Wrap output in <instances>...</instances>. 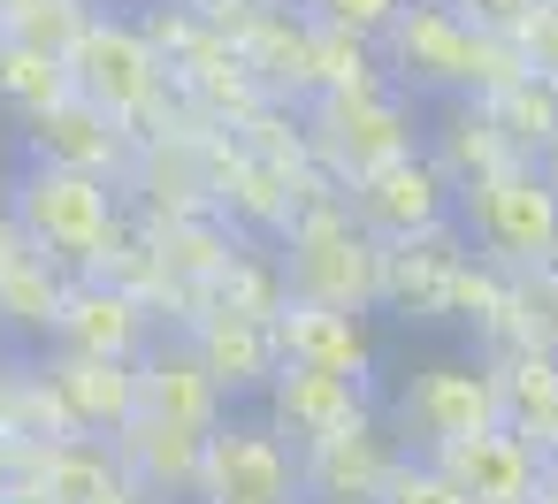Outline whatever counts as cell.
Segmentation results:
<instances>
[{"mask_svg":"<svg viewBox=\"0 0 558 504\" xmlns=\"http://www.w3.org/2000/svg\"><path fill=\"white\" fill-rule=\"evenodd\" d=\"M383 77L398 93H436L451 108V100H489V93L520 85L527 54L512 39H489L459 0H413L398 32L383 39Z\"/></svg>","mask_w":558,"mask_h":504,"instance_id":"cell-1","label":"cell"},{"mask_svg":"<svg viewBox=\"0 0 558 504\" xmlns=\"http://www.w3.org/2000/svg\"><path fill=\"white\" fill-rule=\"evenodd\" d=\"M9 214L24 230V253L47 260V268H93V275H108V260L123 245V184L116 176L24 161L16 184H9Z\"/></svg>","mask_w":558,"mask_h":504,"instance_id":"cell-2","label":"cell"},{"mask_svg":"<svg viewBox=\"0 0 558 504\" xmlns=\"http://www.w3.org/2000/svg\"><path fill=\"white\" fill-rule=\"evenodd\" d=\"M459 230L482 268L543 275L558 268V184L543 176V161H505L459 192Z\"/></svg>","mask_w":558,"mask_h":504,"instance_id":"cell-3","label":"cell"},{"mask_svg":"<svg viewBox=\"0 0 558 504\" xmlns=\"http://www.w3.org/2000/svg\"><path fill=\"white\" fill-rule=\"evenodd\" d=\"M390 435L413 451V458H436L466 435H489L505 428V382H497V359H421L398 390H390Z\"/></svg>","mask_w":558,"mask_h":504,"instance_id":"cell-4","label":"cell"},{"mask_svg":"<svg viewBox=\"0 0 558 504\" xmlns=\"http://www.w3.org/2000/svg\"><path fill=\"white\" fill-rule=\"evenodd\" d=\"M276 260H283L291 298H314V306H360V314L383 306V260H390V253H383V245L352 222V207H337V199L299 207Z\"/></svg>","mask_w":558,"mask_h":504,"instance_id":"cell-5","label":"cell"},{"mask_svg":"<svg viewBox=\"0 0 558 504\" xmlns=\"http://www.w3.org/2000/svg\"><path fill=\"white\" fill-rule=\"evenodd\" d=\"M70 77H77V100H93L100 115H116L123 131L161 100L169 85V54L154 47V32L138 16H93V32L77 39L70 54Z\"/></svg>","mask_w":558,"mask_h":504,"instance_id":"cell-6","label":"cell"},{"mask_svg":"<svg viewBox=\"0 0 558 504\" xmlns=\"http://www.w3.org/2000/svg\"><path fill=\"white\" fill-rule=\"evenodd\" d=\"M314 146H322V161H329L344 184H360V176H375V169L421 153V108H413L398 85L337 93V100L314 108Z\"/></svg>","mask_w":558,"mask_h":504,"instance_id":"cell-7","label":"cell"},{"mask_svg":"<svg viewBox=\"0 0 558 504\" xmlns=\"http://www.w3.org/2000/svg\"><path fill=\"white\" fill-rule=\"evenodd\" d=\"M344 207H352V222H360L383 253H398V245H428V237H444V230L459 222V184H451L428 153H405V161L360 176Z\"/></svg>","mask_w":558,"mask_h":504,"instance_id":"cell-8","label":"cell"},{"mask_svg":"<svg viewBox=\"0 0 558 504\" xmlns=\"http://www.w3.org/2000/svg\"><path fill=\"white\" fill-rule=\"evenodd\" d=\"M199 504H306V466L260 413H230L207 435Z\"/></svg>","mask_w":558,"mask_h":504,"instance_id":"cell-9","label":"cell"},{"mask_svg":"<svg viewBox=\"0 0 558 504\" xmlns=\"http://www.w3.org/2000/svg\"><path fill=\"white\" fill-rule=\"evenodd\" d=\"M260 420L306 458V451H322V443H337V435L375 420V382L322 374V367H283L268 382V397H260Z\"/></svg>","mask_w":558,"mask_h":504,"instance_id":"cell-10","label":"cell"},{"mask_svg":"<svg viewBox=\"0 0 558 504\" xmlns=\"http://www.w3.org/2000/svg\"><path fill=\"white\" fill-rule=\"evenodd\" d=\"M62 352H85V359H123L138 367L154 352V306L123 283V275H77L70 298H62V329H54Z\"/></svg>","mask_w":558,"mask_h":504,"instance_id":"cell-11","label":"cell"},{"mask_svg":"<svg viewBox=\"0 0 558 504\" xmlns=\"http://www.w3.org/2000/svg\"><path fill=\"white\" fill-rule=\"evenodd\" d=\"M276 352H283V367H322V374L375 382L383 336H375V314H360V306H314V298H291V306L276 314Z\"/></svg>","mask_w":558,"mask_h":504,"instance_id":"cell-12","label":"cell"},{"mask_svg":"<svg viewBox=\"0 0 558 504\" xmlns=\"http://www.w3.org/2000/svg\"><path fill=\"white\" fill-rule=\"evenodd\" d=\"M138 420H161L184 435H215L230 420V397L215 390V374L199 367V352L184 336H169L138 359Z\"/></svg>","mask_w":558,"mask_h":504,"instance_id":"cell-13","label":"cell"},{"mask_svg":"<svg viewBox=\"0 0 558 504\" xmlns=\"http://www.w3.org/2000/svg\"><path fill=\"white\" fill-rule=\"evenodd\" d=\"M436 466L451 474V489L466 504H535L550 458L520 435V428H489V435H466L451 451H436Z\"/></svg>","mask_w":558,"mask_h":504,"instance_id":"cell-14","label":"cell"},{"mask_svg":"<svg viewBox=\"0 0 558 504\" xmlns=\"http://www.w3.org/2000/svg\"><path fill=\"white\" fill-rule=\"evenodd\" d=\"M184 344L199 352V367L215 374V390L238 405V397H268V382L283 374V352H276V321H245V314H222L207 306Z\"/></svg>","mask_w":558,"mask_h":504,"instance_id":"cell-15","label":"cell"},{"mask_svg":"<svg viewBox=\"0 0 558 504\" xmlns=\"http://www.w3.org/2000/svg\"><path fill=\"white\" fill-rule=\"evenodd\" d=\"M398 458H405V443L375 413L367 428H352V435H337V443L299 458L306 466V504H383V481L398 474Z\"/></svg>","mask_w":558,"mask_h":504,"instance_id":"cell-16","label":"cell"},{"mask_svg":"<svg viewBox=\"0 0 558 504\" xmlns=\"http://www.w3.org/2000/svg\"><path fill=\"white\" fill-rule=\"evenodd\" d=\"M47 374H54L47 390H54V405H62L70 435H100V443H116V435L138 420V367H123V359H85V352H62Z\"/></svg>","mask_w":558,"mask_h":504,"instance_id":"cell-17","label":"cell"},{"mask_svg":"<svg viewBox=\"0 0 558 504\" xmlns=\"http://www.w3.org/2000/svg\"><path fill=\"white\" fill-rule=\"evenodd\" d=\"M24 131H32V161H54V169H85V176H116L123 184L131 131L116 115H100L93 100H62L54 115L24 123Z\"/></svg>","mask_w":558,"mask_h":504,"instance_id":"cell-18","label":"cell"},{"mask_svg":"<svg viewBox=\"0 0 558 504\" xmlns=\"http://www.w3.org/2000/svg\"><path fill=\"white\" fill-rule=\"evenodd\" d=\"M116 458H123L131 489H146L154 504H184V496H199L207 435H184V428H161V420H131L116 435Z\"/></svg>","mask_w":558,"mask_h":504,"instance_id":"cell-19","label":"cell"},{"mask_svg":"<svg viewBox=\"0 0 558 504\" xmlns=\"http://www.w3.org/2000/svg\"><path fill=\"white\" fill-rule=\"evenodd\" d=\"M497 382H505V428H520L543 458H558V352L512 344L497 359Z\"/></svg>","mask_w":558,"mask_h":504,"instance_id":"cell-20","label":"cell"},{"mask_svg":"<svg viewBox=\"0 0 558 504\" xmlns=\"http://www.w3.org/2000/svg\"><path fill=\"white\" fill-rule=\"evenodd\" d=\"M421 153H428L459 192L512 161V146H505V131L489 123V108H482V100H451V108H444V123H436V138H428Z\"/></svg>","mask_w":558,"mask_h":504,"instance_id":"cell-21","label":"cell"},{"mask_svg":"<svg viewBox=\"0 0 558 504\" xmlns=\"http://www.w3.org/2000/svg\"><path fill=\"white\" fill-rule=\"evenodd\" d=\"M62 100H77V77L62 54L47 47H24V39H0V108H16L24 123L54 115Z\"/></svg>","mask_w":558,"mask_h":504,"instance_id":"cell-22","label":"cell"},{"mask_svg":"<svg viewBox=\"0 0 558 504\" xmlns=\"http://www.w3.org/2000/svg\"><path fill=\"white\" fill-rule=\"evenodd\" d=\"M482 108H489V123L505 131L512 161H550V146H558V85H543V77H520V85L489 93Z\"/></svg>","mask_w":558,"mask_h":504,"instance_id":"cell-23","label":"cell"},{"mask_svg":"<svg viewBox=\"0 0 558 504\" xmlns=\"http://www.w3.org/2000/svg\"><path fill=\"white\" fill-rule=\"evenodd\" d=\"M62 298L70 283L47 268V260H16L9 275H0V329H24V336H54L62 329Z\"/></svg>","mask_w":558,"mask_h":504,"instance_id":"cell-24","label":"cell"},{"mask_svg":"<svg viewBox=\"0 0 558 504\" xmlns=\"http://www.w3.org/2000/svg\"><path fill=\"white\" fill-rule=\"evenodd\" d=\"M93 0H24V9L9 16V39H24V47H47V54H77V39L93 32Z\"/></svg>","mask_w":558,"mask_h":504,"instance_id":"cell-25","label":"cell"},{"mask_svg":"<svg viewBox=\"0 0 558 504\" xmlns=\"http://www.w3.org/2000/svg\"><path fill=\"white\" fill-rule=\"evenodd\" d=\"M405 9H413V0H306V24L337 32V39H360V47H383Z\"/></svg>","mask_w":558,"mask_h":504,"instance_id":"cell-26","label":"cell"},{"mask_svg":"<svg viewBox=\"0 0 558 504\" xmlns=\"http://www.w3.org/2000/svg\"><path fill=\"white\" fill-rule=\"evenodd\" d=\"M383 504H466L459 489H451V474L436 466V458H398V474L383 481Z\"/></svg>","mask_w":558,"mask_h":504,"instance_id":"cell-27","label":"cell"},{"mask_svg":"<svg viewBox=\"0 0 558 504\" xmlns=\"http://www.w3.org/2000/svg\"><path fill=\"white\" fill-rule=\"evenodd\" d=\"M459 9H466V16H474L489 39H520V24L543 9V0H459Z\"/></svg>","mask_w":558,"mask_h":504,"instance_id":"cell-28","label":"cell"},{"mask_svg":"<svg viewBox=\"0 0 558 504\" xmlns=\"http://www.w3.org/2000/svg\"><path fill=\"white\" fill-rule=\"evenodd\" d=\"M24 260V230H16V214H9V199H0V275H9Z\"/></svg>","mask_w":558,"mask_h":504,"instance_id":"cell-29","label":"cell"},{"mask_svg":"<svg viewBox=\"0 0 558 504\" xmlns=\"http://www.w3.org/2000/svg\"><path fill=\"white\" fill-rule=\"evenodd\" d=\"M535 504H558V458H550V474H543V489H535Z\"/></svg>","mask_w":558,"mask_h":504,"instance_id":"cell-30","label":"cell"},{"mask_svg":"<svg viewBox=\"0 0 558 504\" xmlns=\"http://www.w3.org/2000/svg\"><path fill=\"white\" fill-rule=\"evenodd\" d=\"M108 504H154V496H146V489H116Z\"/></svg>","mask_w":558,"mask_h":504,"instance_id":"cell-31","label":"cell"},{"mask_svg":"<svg viewBox=\"0 0 558 504\" xmlns=\"http://www.w3.org/2000/svg\"><path fill=\"white\" fill-rule=\"evenodd\" d=\"M0 504H47V496H32V489H9V496H0Z\"/></svg>","mask_w":558,"mask_h":504,"instance_id":"cell-32","label":"cell"},{"mask_svg":"<svg viewBox=\"0 0 558 504\" xmlns=\"http://www.w3.org/2000/svg\"><path fill=\"white\" fill-rule=\"evenodd\" d=\"M543 176H550V184H558V146H550V161H543Z\"/></svg>","mask_w":558,"mask_h":504,"instance_id":"cell-33","label":"cell"},{"mask_svg":"<svg viewBox=\"0 0 558 504\" xmlns=\"http://www.w3.org/2000/svg\"><path fill=\"white\" fill-rule=\"evenodd\" d=\"M260 9H276V0H260Z\"/></svg>","mask_w":558,"mask_h":504,"instance_id":"cell-34","label":"cell"},{"mask_svg":"<svg viewBox=\"0 0 558 504\" xmlns=\"http://www.w3.org/2000/svg\"><path fill=\"white\" fill-rule=\"evenodd\" d=\"M0 39H9V24H0Z\"/></svg>","mask_w":558,"mask_h":504,"instance_id":"cell-35","label":"cell"},{"mask_svg":"<svg viewBox=\"0 0 558 504\" xmlns=\"http://www.w3.org/2000/svg\"><path fill=\"white\" fill-rule=\"evenodd\" d=\"M0 336H9V329H0Z\"/></svg>","mask_w":558,"mask_h":504,"instance_id":"cell-36","label":"cell"}]
</instances>
